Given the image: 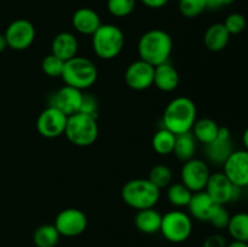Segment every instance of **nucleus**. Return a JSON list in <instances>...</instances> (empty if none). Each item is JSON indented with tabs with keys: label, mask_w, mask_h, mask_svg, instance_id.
Wrapping results in <instances>:
<instances>
[{
	"label": "nucleus",
	"mask_w": 248,
	"mask_h": 247,
	"mask_svg": "<svg viewBox=\"0 0 248 247\" xmlns=\"http://www.w3.org/2000/svg\"><path fill=\"white\" fill-rule=\"evenodd\" d=\"M172 178H173V174H172L171 169L164 164L155 165L150 169L149 174H148V179L160 190L167 188L172 183Z\"/></svg>",
	"instance_id": "obj_29"
},
{
	"label": "nucleus",
	"mask_w": 248,
	"mask_h": 247,
	"mask_svg": "<svg viewBox=\"0 0 248 247\" xmlns=\"http://www.w3.org/2000/svg\"><path fill=\"white\" fill-rule=\"evenodd\" d=\"M223 24H224L227 31L230 33V35H232V34L236 35V34L242 33V31L246 29L247 21H246V17H245L244 15L234 12V14L228 15Z\"/></svg>",
	"instance_id": "obj_33"
},
{
	"label": "nucleus",
	"mask_w": 248,
	"mask_h": 247,
	"mask_svg": "<svg viewBox=\"0 0 248 247\" xmlns=\"http://www.w3.org/2000/svg\"><path fill=\"white\" fill-rule=\"evenodd\" d=\"M217 138L219 139H232V133H230V130L225 126H219V130H218V136Z\"/></svg>",
	"instance_id": "obj_39"
},
{
	"label": "nucleus",
	"mask_w": 248,
	"mask_h": 247,
	"mask_svg": "<svg viewBox=\"0 0 248 247\" xmlns=\"http://www.w3.org/2000/svg\"><path fill=\"white\" fill-rule=\"evenodd\" d=\"M218 130H219V125L215 120L210 118H202L199 120L196 119L195 124L191 128V133L198 142L207 144L217 138Z\"/></svg>",
	"instance_id": "obj_23"
},
{
	"label": "nucleus",
	"mask_w": 248,
	"mask_h": 247,
	"mask_svg": "<svg viewBox=\"0 0 248 247\" xmlns=\"http://www.w3.org/2000/svg\"><path fill=\"white\" fill-rule=\"evenodd\" d=\"M154 70L155 67L142 60L130 63L125 72L126 85L135 91L149 89L154 84Z\"/></svg>",
	"instance_id": "obj_13"
},
{
	"label": "nucleus",
	"mask_w": 248,
	"mask_h": 247,
	"mask_svg": "<svg viewBox=\"0 0 248 247\" xmlns=\"http://www.w3.org/2000/svg\"><path fill=\"white\" fill-rule=\"evenodd\" d=\"M196 143H198V140L195 139L191 131L190 132L182 133V135H177L176 143H174L173 148V154L181 161H188V160L195 157Z\"/></svg>",
	"instance_id": "obj_24"
},
{
	"label": "nucleus",
	"mask_w": 248,
	"mask_h": 247,
	"mask_svg": "<svg viewBox=\"0 0 248 247\" xmlns=\"http://www.w3.org/2000/svg\"><path fill=\"white\" fill-rule=\"evenodd\" d=\"M73 28L82 35H92L101 27V17L90 7H80L73 14Z\"/></svg>",
	"instance_id": "obj_18"
},
{
	"label": "nucleus",
	"mask_w": 248,
	"mask_h": 247,
	"mask_svg": "<svg viewBox=\"0 0 248 247\" xmlns=\"http://www.w3.org/2000/svg\"><path fill=\"white\" fill-rule=\"evenodd\" d=\"M140 1L149 9H161L166 6L170 0H140Z\"/></svg>",
	"instance_id": "obj_38"
},
{
	"label": "nucleus",
	"mask_w": 248,
	"mask_h": 247,
	"mask_svg": "<svg viewBox=\"0 0 248 247\" xmlns=\"http://www.w3.org/2000/svg\"><path fill=\"white\" fill-rule=\"evenodd\" d=\"M232 216L229 215L227 208L223 205H217L216 206L215 211H213L212 216L210 218V223L217 229H227L228 224H229V220Z\"/></svg>",
	"instance_id": "obj_34"
},
{
	"label": "nucleus",
	"mask_w": 248,
	"mask_h": 247,
	"mask_svg": "<svg viewBox=\"0 0 248 247\" xmlns=\"http://www.w3.org/2000/svg\"><path fill=\"white\" fill-rule=\"evenodd\" d=\"M230 33L223 23H213L206 29L203 35V44L206 48L212 52H219L228 46L230 41Z\"/></svg>",
	"instance_id": "obj_21"
},
{
	"label": "nucleus",
	"mask_w": 248,
	"mask_h": 247,
	"mask_svg": "<svg viewBox=\"0 0 248 247\" xmlns=\"http://www.w3.org/2000/svg\"><path fill=\"white\" fill-rule=\"evenodd\" d=\"M61 77L68 86L84 91L93 86L97 81L98 69L90 58L75 56L72 60L64 62Z\"/></svg>",
	"instance_id": "obj_5"
},
{
	"label": "nucleus",
	"mask_w": 248,
	"mask_h": 247,
	"mask_svg": "<svg viewBox=\"0 0 248 247\" xmlns=\"http://www.w3.org/2000/svg\"><path fill=\"white\" fill-rule=\"evenodd\" d=\"M121 198L131 208L140 211L155 207L160 200V189L148 178H135L121 188Z\"/></svg>",
	"instance_id": "obj_3"
},
{
	"label": "nucleus",
	"mask_w": 248,
	"mask_h": 247,
	"mask_svg": "<svg viewBox=\"0 0 248 247\" xmlns=\"http://www.w3.org/2000/svg\"><path fill=\"white\" fill-rule=\"evenodd\" d=\"M232 190H234V184L229 181L224 172L211 173L205 186V191L211 196V199L217 205L223 206L232 202Z\"/></svg>",
	"instance_id": "obj_15"
},
{
	"label": "nucleus",
	"mask_w": 248,
	"mask_h": 247,
	"mask_svg": "<svg viewBox=\"0 0 248 247\" xmlns=\"http://www.w3.org/2000/svg\"><path fill=\"white\" fill-rule=\"evenodd\" d=\"M160 232L170 242L181 244L186 241L193 232V220L189 213L172 210L162 216Z\"/></svg>",
	"instance_id": "obj_7"
},
{
	"label": "nucleus",
	"mask_w": 248,
	"mask_h": 247,
	"mask_svg": "<svg viewBox=\"0 0 248 247\" xmlns=\"http://www.w3.org/2000/svg\"><path fill=\"white\" fill-rule=\"evenodd\" d=\"M82 96H84V92L81 90H78L75 87L64 85V86L61 87L60 90H57L51 96L50 104L48 106L55 107L58 110L62 111L63 114H65L67 116H70L73 114L79 113L80 111Z\"/></svg>",
	"instance_id": "obj_14"
},
{
	"label": "nucleus",
	"mask_w": 248,
	"mask_h": 247,
	"mask_svg": "<svg viewBox=\"0 0 248 247\" xmlns=\"http://www.w3.org/2000/svg\"><path fill=\"white\" fill-rule=\"evenodd\" d=\"M179 11L186 18H195L207 10V0H179Z\"/></svg>",
	"instance_id": "obj_31"
},
{
	"label": "nucleus",
	"mask_w": 248,
	"mask_h": 247,
	"mask_svg": "<svg viewBox=\"0 0 248 247\" xmlns=\"http://www.w3.org/2000/svg\"><path fill=\"white\" fill-rule=\"evenodd\" d=\"M53 225L61 236L75 237L86 230L87 217L79 208H64L56 216Z\"/></svg>",
	"instance_id": "obj_10"
},
{
	"label": "nucleus",
	"mask_w": 248,
	"mask_h": 247,
	"mask_svg": "<svg viewBox=\"0 0 248 247\" xmlns=\"http://www.w3.org/2000/svg\"><path fill=\"white\" fill-rule=\"evenodd\" d=\"M176 137L177 135H174L173 132H171L167 128H159L154 133V136H153V149L155 150V153H157L159 155H162V156L172 154L173 153L174 143H176Z\"/></svg>",
	"instance_id": "obj_25"
},
{
	"label": "nucleus",
	"mask_w": 248,
	"mask_h": 247,
	"mask_svg": "<svg viewBox=\"0 0 248 247\" xmlns=\"http://www.w3.org/2000/svg\"><path fill=\"white\" fill-rule=\"evenodd\" d=\"M198 109L195 102L186 96L176 97L165 108L162 114V127L174 135L190 132L196 121Z\"/></svg>",
	"instance_id": "obj_2"
},
{
	"label": "nucleus",
	"mask_w": 248,
	"mask_h": 247,
	"mask_svg": "<svg viewBox=\"0 0 248 247\" xmlns=\"http://www.w3.org/2000/svg\"><path fill=\"white\" fill-rule=\"evenodd\" d=\"M235 0H207V9L218 10L224 6H229Z\"/></svg>",
	"instance_id": "obj_37"
},
{
	"label": "nucleus",
	"mask_w": 248,
	"mask_h": 247,
	"mask_svg": "<svg viewBox=\"0 0 248 247\" xmlns=\"http://www.w3.org/2000/svg\"><path fill=\"white\" fill-rule=\"evenodd\" d=\"M227 229L235 241L248 244V213L239 212L232 216Z\"/></svg>",
	"instance_id": "obj_27"
},
{
	"label": "nucleus",
	"mask_w": 248,
	"mask_h": 247,
	"mask_svg": "<svg viewBox=\"0 0 248 247\" xmlns=\"http://www.w3.org/2000/svg\"><path fill=\"white\" fill-rule=\"evenodd\" d=\"M193 191L186 188L183 183H171L167 186V201L174 207H186L190 201Z\"/></svg>",
	"instance_id": "obj_28"
},
{
	"label": "nucleus",
	"mask_w": 248,
	"mask_h": 247,
	"mask_svg": "<svg viewBox=\"0 0 248 247\" xmlns=\"http://www.w3.org/2000/svg\"><path fill=\"white\" fill-rule=\"evenodd\" d=\"M64 135L77 147H90L96 142L99 135L97 118L81 111L68 116Z\"/></svg>",
	"instance_id": "obj_6"
},
{
	"label": "nucleus",
	"mask_w": 248,
	"mask_h": 247,
	"mask_svg": "<svg viewBox=\"0 0 248 247\" xmlns=\"http://www.w3.org/2000/svg\"><path fill=\"white\" fill-rule=\"evenodd\" d=\"M234 152V145L232 139H219L216 138L211 143L203 144V155L206 157V162H210L215 166H223L227 161L230 154Z\"/></svg>",
	"instance_id": "obj_19"
},
{
	"label": "nucleus",
	"mask_w": 248,
	"mask_h": 247,
	"mask_svg": "<svg viewBox=\"0 0 248 247\" xmlns=\"http://www.w3.org/2000/svg\"><path fill=\"white\" fill-rule=\"evenodd\" d=\"M91 36L92 50L101 60H114L120 55L125 46V34L115 24H101Z\"/></svg>",
	"instance_id": "obj_4"
},
{
	"label": "nucleus",
	"mask_w": 248,
	"mask_h": 247,
	"mask_svg": "<svg viewBox=\"0 0 248 247\" xmlns=\"http://www.w3.org/2000/svg\"><path fill=\"white\" fill-rule=\"evenodd\" d=\"M60 232L53 224H43L35 229L33 242L36 247H56L60 241Z\"/></svg>",
	"instance_id": "obj_26"
},
{
	"label": "nucleus",
	"mask_w": 248,
	"mask_h": 247,
	"mask_svg": "<svg viewBox=\"0 0 248 247\" xmlns=\"http://www.w3.org/2000/svg\"><path fill=\"white\" fill-rule=\"evenodd\" d=\"M242 144H244L245 150L248 152V127L244 131V133H242Z\"/></svg>",
	"instance_id": "obj_40"
},
{
	"label": "nucleus",
	"mask_w": 248,
	"mask_h": 247,
	"mask_svg": "<svg viewBox=\"0 0 248 247\" xmlns=\"http://www.w3.org/2000/svg\"><path fill=\"white\" fill-rule=\"evenodd\" d=\"M223 172L234 185H248V152L245 149L234 150L223 165Z\"/></svg>",
	"instance_id": "obj_12"
},
{
	"label": "nucleus",
	"mask_w": 248,
	"mask_h": 247,
	"mask_svg": "<svg viewBox=\"0 0 248 247\" xmlns=\"http://www.w3.org/2000/svg\"><path fill=\"white\" fill-rule=\"evenodd\" d=\"M244 195L248 199V185L245 186V188H244Z\"/></svg>",
	"instance_id": "obj_43"
},
{
	"label": "nucleus",
	"mask_w": 248,
	"mask_h": 247,
	"mask_svg": "<svg viewBox=\"0 0 248 247\" xmlns=\"http://www.w3.org/2000/svg\"><path fill=\"white\" fill-rule=\"evenodd\" d=\"M7 47L15 51H23L31 47L36 36L35 27L31 21L24 18L15 19L7 26L4 33Z\"/></svg>",
	"instance_id": "obj_8"
},
{
	"label": "nucleus",
	"mask_w": 248,
	"mask_h": 247,
	"mask_svg": "<svg viewBox=\"0 0 248 247\" xmlns=\"http://www.w3.org/2000/svg\"><path fill=\"white\" fill-rule=\"evenodd\" d=\"M80 111L89 115L97 118L98 115V101L92 93H84L82 96L81 107H80Z\"/></svg>",
	"instance_id": "obj_35"
},
{
	"label": "nucleus",
	"mask_w": 248,
	"mask_h": 247,
	"mask_svg": "<svg viewBox=\"0 0 248 247\" xmlns=\"http://www.w3.org/2000/svg\"><path fill=\"white\" fill-rule=\"evenodd\" d=\"M137 0H108L107 9L109 14L118 18L127 17L135 11Z\"/></svg>",
	"instance_id": "obj_30"
},
{
	"label": "nucleus",
	"mask_w": 248,
	"mask_h": 247,
	"mask_svg": "<svg viewBox=\"0 0 248 247\" xmlns=\"http://www.w3.org/2000/svg\"><path fill=\"white\" fill-rule=\"evenodd\" d=\"M68 116L52 106H47L36 119V130L45 138H57L64 135Z\"/></svg>",
	"instance_id": "obj_11"
},
{
	"label": "nucleus",
	"mask_w": 248,
	"mask_h": 247,
	"mask_svg": "<svg viewBox=\"0 0 248 247\" xmlns=\"http://www.w3.org/2000/svg\"><path fill=\"white\" fill-rule=\"evenodd\" d=\"M173 51V39L162 29H150L142 34L137 44L140 60L153 67L169 62Z\"/></svg>",
	"instance_id": "obj_1"
},
{
	"label": "nucleus",
	"mask_w": 248,
	"mask_h": 247,
	"mask_svg": "<svg viewBox=\"0 0 248 247\" xmlns=\"http://www.w3.org/2000/svg\"><path fill=\"white\" fill-rule=\"evenodd\" d=\"M78 50H79V41L77 36L70 31H61L52 39L51 43V53L64 62L78 56Z\"/></svg>",
	"instance_id": "obj_17"
},
{
	"label": "nucleus",
	"mask_w": 248,
	"mask_h": 247,
	"mask_svg": "<svg viewBox=\"0 0 248 247\" xmlns=\"http://www.w3.org/2000/svg\"><path fill=\"white\" fill-rule=\"evenodd\" d=\"M228 242L223 235L212 234L207 236L203 241V247H227Z\"/></svg>",
	"instance_id": "obj_36"
},
{
	"label": "nucleus",
	"mask_w": 248,
	"mask_h": 247,
	"mask_svg": "<svg viewBox=\"0 0 248 247\" xmlns=\"http://www.w3.org/2000/svg\"><path fill=\"white\" fill-rule=\"evenodd\" d=\"M7 47V43H6V39H5L4 34H0V52L5 50Z\"/></svg>",
	"instance_id": "obj_42"
},
{
	"label": "nucleus",
	"mask_w": 248,
	"mask_h": 247,
	"mask_svg": "<svg viewBox=\"0 0 248 247\" xmlns=\"http://www.w3.org/2000/svg\"><path fill=\"white\" fill-rule=\"evenodd\" d=\"M217 203L211 199V196L205 190L193 193L189 201L188 212L191 218L201 220V222H210V218L215 211Z\"/></svg>",
	"instance_id": "obj_16"
},
{
	"label": "nucleus",
	"mask_w": 248,
	"mask_h": 247,
	"mask_svg": "<svg viewBox=\"0 0 248 247\" xmlns=\"http://www.w3.org/2000/svg\"><path fill=\"white\" fill-rule=\"evenodd\" d=\"M179 73L170 62L156 65L154 70V86L162 92H172L179 85Z\"/></svg>",
	"instance_id": "obj_20"
},
{
	"label": "nucleus",
	"mask_w": 248,
	"mask_h": 247,
	"mask_svg": "<svg viewBox=\"0 0 248 247\" xmlns=\"http://www.w3.org/2000/svg\"><path fill=\"white\" fill-rule=\"evenodd\" d=\"M64 67V61L58 58L57 56L46 55L41 61V70L45 75L50 77H61Z\"/></svg>",
	"instance_id": "obj_32"
},
{
	"label": "nucleus",
	"mask_w": 248,
	"mask_h": 247,
	"mask_svg": "<svg viewBox=\"0 0 248 247\" xmlns=\"http://www.w3.org/2000/svg\"><path fill=\"white\" fill-rule=\"evenodd\" d=\"M162 215L154 207L140 210L135 216V225L143 234H156L161 227Z\"/></svg>",
	"instance_id": "obj_22"
},
{
	"label": "nucleus",
	"mask_w": 248,
	"mask_h": 247,
	"mask_svg": "<svg viewBox=\"0 0 248 247\" xmlns=\"http://www.w3.org/2000/svg\"><path fill=\"white\" fill-rule=\"evenodd\" d=\"M211 176L210 166L205 160L193 159L188 160L183 164L181 169L182 183L190 189L193 193L205 190L208 178Z\"/></svg>",
	"instance_id": "obj_9"
},
{
	"label": "nucleus",
	"mask_w": 248,
	"mask_h": 247,
	"mask_svg": "<svg viewBox=\"0 0 248 247\" xmlns=\"http://www.w3.org/2000/svg\"><path fill=\"white\" fill-rule=\"evenodd\" d=\"M227 247H248L247 242H241V241H232L230 244H228Z\"/></svg>",
	"instance_id": "obj_41"
}]
</instances>
